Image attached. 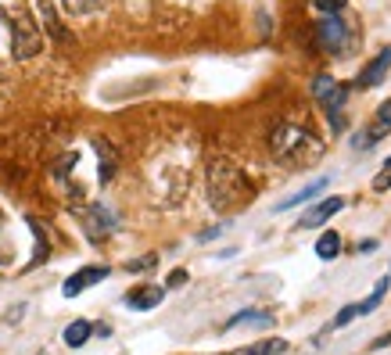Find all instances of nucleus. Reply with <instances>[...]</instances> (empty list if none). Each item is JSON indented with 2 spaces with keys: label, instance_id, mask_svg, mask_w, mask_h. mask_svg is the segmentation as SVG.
Masks as SVG:
<instances>
[{
  "label": "nucleus",
  "instance_id": "19",
  "mask_svg": "<svg viewBox=\"0 0 391 355\" xmlns=\"http://www.w3.org/2000/svg\"><path fill=\"white\" fill-rule=\"evenodd\" d=\"M384 295H388V277H384V280L374 287V295H370L366 302H359V316H370V312H374V309L384 302Z\"/></svg>",
  "mask_w": 391,
  "mask_h": 355
},
{
  "label": "nucleus",
  "instance_id": "15",
  "mask_svg": "<svg viewBox=\"0 0 391 355\" xmlns=\"http://www.w3.org/2000/svg\"><path fill=\"white\" fill-rule=\"evenodd\" d=\"M90 334H94V327H90L87 320H72V323L65 327V345H69V348H83V345L90 341Z\"/></svg>",
  "mask_w": 391,
  "mask_h": 355
},
{
  "label": "nucleus",
  "instance_id": "28",
  "mask_svg": "<svg viewBox=\"0 0 391 355\" xmlns=\"http://www.w3.org/2000/svg\"><path fill=\"white\" fill-rule=\"evenodd\" d=\"M384 345H391V334H388V338H377V341H374V345H370V348H374V352H377V348H384Z\"/></svg>",
  "mask_w": 391,
  "mask_h": 355
},
{
  "label": "nucleus",
  "instance_id": "23",
  "mask_svg": "<svg viewBox=\"0 0 391 355\" xmlns=\"http://www.w3.org/2000/svg\"><path fill=\"white\" fill-rule=\"evenodd\" d=\"M320 15H341L348 8V0H313Z\"/></svg>",
  "mask_w": 391,
  "mask_h": 355
},
{
  "label": "nucleus",
  "instance_id": "24",
  "mask_svg": "<svg viewBox=\"0 0 391 355\" xmlns=\"http://www.w3.org/2000/svg\"><path fill=\"white\" fill-rule=\"evenodd\" d=\"M155 266H158V255H140V259L126 262L130 273H144V269H155Z\"/></svg>",
  "mask_w": 391,
  "mask_h": 355
},
{
  "label": "nucleus",
  "instance_id": "8",
  "mask_svg": "<svg viewBox=\"0 0 391 355\" xmlns=\"http://www.w3.org/2000/svg\"><path fill=\"white\" fill-rule=\"evenodd\" d=\"M108 273H112L108 266H83V269H79L76 277H69L65 284H61V295H65V298H76V295H83L87 287L101 284V280H105Z\"/></svg>",
  "mask_w": 391,
  "mask_h": 355
},
{
  "label": "nucleus",
  "instance_id": "26",
  "mask_svg": "<svg viewBox=\"0 0 391 355\" xmlns=\"http://www.w3.org/2000/svg\"><path fill=\"white\" fill-rule=\"evenodd\" d=\"M356 252H363V255H374V252H377V241H374V237H370V241H359V244H356Z\"/></svg>",
  "mask_w": 391,
  "mask_h": 355
},
{
  "label": "nucleus",
  "instance_id": "14",
  "mask_svg": "<svg viewBox=\"0 0 391 355\" xmlns=\"http://www.w3.org/2000/svg\"><path fill=\"white\" fill-rule=\"evenodd\" d=\"M94 148L101 155V183H108L115 176V165H119V155L112 151V144L108 140H94Z\"/></svg>",
  "mask_w": 391,
  "mask_h": 355
},
{
  "label": "nucleus",
  "instance_id": "11",
  "mask_svg": "<svg viewBox=\"0 0 391 355\" xmlns=\"http://www.w3.org/2000/svg\"><path fill=\"white\" fill-rule=\"evenodd\" d=\"M341 208H345V198H327V201H320L316 208H313V212H305L302 216V230H313V226H323L327 219H331V216H338L341 212Z\"/></svg>",
  "mask_w": 391,
  "mask_h": 355
},
{
  "label": "nucleus",
  "instance_id": "9",
  "mask_svg": "<svg viewBox=\"0 0 391 355\" xmlns=\"http://www.w3.org/2000/svg\"><path fill=\"white\" fill-rule=\"evenodd\" d=\"M162 298H166V287H158V284H137L126 291V305L137 309V312H148V309H158Z\"/></svg>",
  "mask_w": 391,
  "mask_h": 355
},
{
  "label": "nucleus",
  "instance_id": "13",
  "mask_svg": "<svg viewBox=\"0 0 391 355\" xmlns=\"http://www.w3.org/2000/svg\"><path fill=\"white\" fill-rule=\"evenodd\" d=\"M234 327H273V312H262V309H244L237 316L226 320V330Z\"/></svg>",
  "mask_w": 391,
  "mask_h": 355
},
{
  "label": "nucleus",
  "instance_id": "6",
  "mask_svg": "<svg viewBox=\"0 0 391 355\" xmlns=\"http://www.w3.org/2000/svg\"><path fill=\"white\" fill-rule=\"evenodd\" d=\"M384 137H391V101H384L381 108H377V115H374V122H370L359 137H352V148L356 151H366V148H374V144L384 140Z\"/></svg>",
  "mask_w": 391,
  "mask_h": 355
},
{
  "label": "nucleus",
  "instance_id": "2",
  "mask_svg": "<svg viewBox=\"0 0 391 355\" xmlns=\"http://www.w3.org/2000/svg\"><path fill=\"white\" fill-rule=\"evenodd\" d=\"M270 148H273V155L277 158H284V162H295V165H309V162H316L320 155H323V140H316L309 130H302V126H277L273 133H270Z\"/></svg>",
  "mask_w": 391,
  "mask_h": 355
},
{
  "label": "nucleus",
  "instance_id": "10",
  "mask_svg": "<svg viewBox=\"0 0 391 355\" xmlns=\"http://www.w3.org/2000/svg\"><path fill=\"white\" fill-rule=\"evenodd\" d=\"M388 72H391V47H384L370 65L359 72V79H356V87H363V90H370V87H381V83L388 79Z\"/></svg>",
  "mask_w": 391,
  "mask_h": 355
},
{
  "label": "nucleus",
  "instance_id": "20",
  "mask_svg": "<svg viewBox=\"0 0 391 355\" xmlns=\"http://www.w3.org/2000/svg\"><path fill=\"white\" fill-rule=\"evenodd\" d=\"M101 4H105V0H61V8H65L69 15H90Z\"/></svg>",
  "mask_w": 391,
  "mask_h": 355
},
{
  "label": "nucleus",
  "instance_id": "27",
  "mask_svg": "<svg viewBox=\"0 0 391 355\" xmlns=\"http://www.w3.org/2000/svg\"><path fill=\"white\" fill-rule=\"evenodd\" d=\"M223 234V226H212V230H205V234H201V241H212V237H219Z\"/></svg>",
  "mask_w": 391,
  "mask_h": 355
},
{
  "label": "nucleus",
  "instance_id": "21",
  "mask_svg": "<svg viewBox=\"0 0 391 355\" xmlns=\"http://www.w3.org/2000/svg\"><path fill=\"white\" fill-rule=\"evenodd\" d=\"M356 316H359V302H356V305H345V309L338 312V316H334V323L327 327V334H331V330H341V327H348Z\"/></svg>",
  "mask_w": 391,
  "mask_h": 355
},
{
  "label": "nucleus",
  "instance_id": "16",
  "mask_svg": "<svg viewBox=\"0 0 391 355\" xmlns=\"http://www.w3.org/2000/svg\"><path fill=\"white\" fill-rule=\"evenodd\" d=\"M284 352H287V341L284 338H266V341L248 345V348L237 352V355H284Z\"/></svg>",
  "mask_w": 391,
  "mask_h": 355
},
{
  "label": "nucleus",
  "instance_id": "4",
  "mask_svg": "<svg viewBox=\"0 0 391 355\" xmlns=\"http://www.w3.org/2000/svg\"><path fill=\"white\" fill-rule=\"evenodd\" d=\"M348 29H345V18L338 15H323L316 18V47L320 51H345L348 47Z\"/></svg>",
  "mask_w": 391,
  "mask_h": 355
},
{
  "label": "nucleus",
  "instance_id": "1",
  "mask_svg": "<svg viewBox=\"0 0 391 355\" xmlns=\"http://www.w3.org/2000/svg\"><path fill=\"white\" fill-rule=\"evenodd\" d=\"M252 198H255V187L237 162L216 158L209 165V201L216 212H234V208L248 205Z\"/></svg>",
  "mask_w": 391,
  "mask_h": 355
},
{
  "label": "nucleus",
  "instance_id": "5",
  "mask_svg": "<svg viewBox=\"0 0 391 355\" xmlns=\"http://www.w3.org/2000/svg\"><path fill=\"white\" fill-rule=\"evenodd\" d=\"M83 230H87L90 241H108L119 230V219L108 212L105 205H90V208H83Z\"/></svg>",
  "mask_w": 391,
  "mask_h": 355
},
{
  "label": "nucleus",
  "instance_id": "25",
  "mask_svg": "<svg viewBox=\"0 0 391 355\" xmlns=\"http://www.w3.org/2000/svg\"><path fill=\"white\" fill-rule=\"evenodd\" d=\"M183 284H187V269H173V273H169V280H166V287H183Z\"/></svg>",
  "mask_w": 391,
  "mask_h": 355
},
{
  "label": "nucleus",
  "instance_id": "3",
  "mask_svg": "<svg viewBox=\"0 0 391 355\" xmlns=\"http://www.w3.org/2000/svg\"><path fill=\"white\" fill-rule=\"evenodd\" d=\"M8 26H11V58L15 61H29L44 51V29H40V22L29 11L15 8L8 15Z\"/></svg>",
  "mask_w": 391,
  "mask_h": 355
},
{
  "label": "nucleus",
  "instance_id": "7",
  "mask_svg": "<svg viewBox=\"0 0 391 355\" xmlns=\"http://www.w3.org/2000/svg\"><path fill=\"white\" fill-rule=\"evenodd\" d=\"M36 8H40V18H44V29H47V36L54 40V44H61V47H76V36L65 29V22L58 18V11H54V0H36Z\"/></svg>",
  "mask_w": 391,
  "mask_h": 355
},
{
  "label": "nucleus",
  "instance_id": "12",
  "mask_svg": "<svg viewBox=\"0 0 391 355\" xmlns=\"http://www.w3.org/2000/svg\"><path fill=\"white\" fill-rule=\"evenodd\" d=\"M327 187H331V176H320V180H313V183H309V187H302V191L298 194H291V198H284L277 208H280V212H287V208H295V205H305V201H313V198H320L323 191H327Z\"/></svg>",
  "mask_w": 391,
  "mask_h": 355
},
{
  "label": "nucleus",
  "instance_id": "17",
  "mask_svg": "<svg viewBox=\"0 0 391 355\" xmlns=\"http://www.w3.org/2000/svg\"><path fill=\"white\" fill-rule=\"evenodd\" d=\"M316 255H320V259H338V255H341V234H338V230H327V234L320 237Z\"/></svg>",
  "mask_w": 391,
  "mask_h": 355
},
{
  "label": "nucleus",
  "instance_id": "22",
  "mask_svg": "<svg viewBox=\"0 0 391 355\" xmlns=\"http://www.w3.org/2000/svg\"><path fill=\"white\" fill-rule=\"evenodd\" d=\"M374 191H377V194H388V191H391V158L384 162V169L374 176Z\"/></svg>",
  "mask_w": 391,
  "mask_h": 355
},
{
  "label": "nucleus",
  "instance_id": "18",
  "mask_svg": "<svg viewBox=\"0 0 391 355\" xmlns=\"http://www.w3.org/2000/svg\"><path fill=\"white\" fill-rule=\"evenodd\" d=\"M334 90H338V79H334V76H327V72H320V76L313 79V97H316L320 104H323L327 97H331Z\"/></svg>",
  "mask_w": 391,
  "mask_h": 355
}]
</instances>
